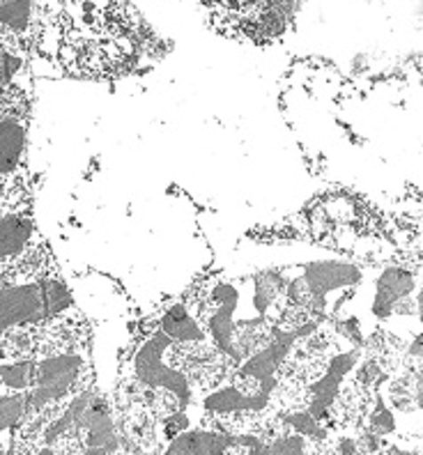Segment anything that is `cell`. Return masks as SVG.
Masks as SVG:
<instances>
[{
	"label": "cell",
	"instance_id": "1",
	"mask_svg": "<svg viewBox=\"0 0 423 455\" xmlns=\"http://www.w3.org/2000/svg\"><path fill=\"white\" fill-rule=\"evenodd\" d=\"M35 60L58 74L113 81L140 72L164 53L162 39L129 0H37Z\"/></svg>",
	"mask_w": 423,
	"mask_h": 455
}]
</instances>
